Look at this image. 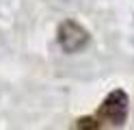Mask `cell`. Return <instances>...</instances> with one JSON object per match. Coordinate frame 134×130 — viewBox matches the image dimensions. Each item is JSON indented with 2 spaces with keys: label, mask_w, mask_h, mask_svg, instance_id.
Wrapping results in <instances>:
<instances>
[{
  "label": "cell",
  "mask_w": 134,
  "mask_h": 130,
  "mask_svg": "<svg viewBox=\"0 0 134 130\" xmlns=\"http://www.w3.org/2000/svg\"><path fill=\"white\" fill-rule=\"evenodd\" d=\"M89 30L74 20H65L56 28V41L67 54H76V52L85 50L89 46Z\"/></svg>",
  "instance_id": "obj_2"
},
{
  "label": "cell",
  "mask_w": 134,
  "mask_h": 130,
  "mask_svg": "<svg viewBox=\"0 0 134 130\" xmlns=\"http://www.w3.org/2000/svg\"><path fill=\"white\" fill-rule=\"evenodd\" d=\"M128 108H130V100L128 93L123 89H115L104 98V102L99 104V108L95 111V121L102 126H123L125 119H128Z\"/></svg>",
  "instance_id": "obj_1"
}]
</instances>
